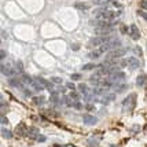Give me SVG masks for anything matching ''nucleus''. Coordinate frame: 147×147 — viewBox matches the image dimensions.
<instances>
[{"mask_svg": "<svg viewBox=\"0 0 147 147\" xmlns=\"http://www.w3.org/2000/svg\"><path fill=\"white\" fill-rule=\"evenodd\" d=\"M127 66H128L131 70H135V69H138L140 66V61L138 58H128L127 59Z\"/></svg>", "mask_w": 147, "mask_h": 147, "instance_id": "nucleus-7", "label": "nucleus"}, {"mask_svg": "<svg viewBox=\"0 0 147 147\" xmlns=\"http://www.w3.org/2000/svg\"><path fill=\"white\" fill-rule=\"evenodd\" d=\"M95 67H96L95 63H87V65H84L81 69H83V70H92V69H95Z\"/></svg>", "mask_w": 147, "mask_h": 147, "instance_id": "nucleus-19", "label": "nucleus"}, {"mask_svg": "<svg viewBox=\"0 0 147 147\" xmlns=\"http://www.w3.org/2000/svg\"><path fill=\"white\" fill-rule=\"evenodd\" d=\"M8 84H10V85H13V87H21V84H18V81H17V80H14V78H11V80L8 81Z\"/></svg>", "mask_w": 147, "mask_h": 147, "instance_id": "nucleus-24", "label": "nucleus"}, {"mask_svg": "<svg viewBox=\"0 0 147 147\" xmlns=\"http://www.w3.org/2000/svg\"><path fill=\"white\" fill-rule=\"evenodd\" d=\"M0 58H1V61L6 58V51H4V50H1V52H0Z\"/></svg>", "mask_w": 147, "mask_h": 147, "instance_id": "nucleus-30", "label": "nucleus"}, {"mask_svg": "<svg viewBox=\"0 0 147 147\" xmlns=\"http://www.w3.org/2000/svg\"><path fill=\"white\" fill-rule=\"evenodd\" d=\"M67 87H69L70 90H74V84H73V83H69V84H67Z\"/></svg>", "mask_w": 147, "mask_h": 147, "instance_id": "nucleus-32", "label": "nucleus"}, {"mask_svg": "<svg viewBox=\"0 0 147 147\" xmlns=\"http://www.w3.org/2000/svg\"><path fill=\"white\" fill-rule=\"evenodd\" d=\"M135 106H136V95L135 94L128 95L122 100V111H125V113H131L135 109Z\"/></svg>", "mask_w": 147, "mask_h": 147, "instance_id": "nucleus-2", "label": "nucleus"}, {"mask_svg": "<svg viewBox=\"0 0 147 147\" xmlns=\"http://www.w3.org/2000/svg\"><path fill=\"white\" fill-rule=\"evenodd\" d=\"M135 52H136V54H139V55L142 54V51H140V48H139V47H136V48H135Z\"/></svg>", "mask_w": 147, "mask_h": 147, "instance_id": "nucleus-31", "label": "nucleus"}, {"mask_svg": "<svg viewBox=\"0 0 147 147\" xmlns=\"http://www.w3.org/2000/svg\"><path fill=\"white\" fill-rule=\"evenodd\" d=\"M115 92H122V91L127 90V84H121V85H115L114 87Z\"/></svg>", "mask_w": 147, "mask_h": 147, "instance_id": "nucleus-18", "label": "nucleus"}, {"mask_svg": "<svg viewBox=\"0 0 147 147\" xmlns=\"http://www.w3.org/2000/svg\"><path fill=\"white\" fill-rule=\"evenodd\" d=\"M78 90L81 91V94H84V96H85V99H91V92H90V88L85 85V84H80L78 85Z\"/></svg>", "mask_w": 147, "mask_h": 147, "instance_id": "nucleus-10", "label": "nucleus"}, {"mask_svg": "<svg viewBox=\"0 0 147 147\" xmlns=\"http://www.w3.org/2000/svg\"><path fill=\"white\" fill-rule=\"evenodd\" d=\"M110 0H94V3L98 4V6H105V4H107Z\"/></svg>", "mask_w": 147, "mask_h": 147, "instance_id": "nucleus-22", "label": "nucleus"}, {"mask_svg": "<svg viewBox=\"0 0 147 147\" xmlns=\"http://www.w3.org/2000/svg\"><path fill=\"white\" fill-rule=\"evenodd\" d=\"M36 140H37V142H45V136H43V135H38Z\"/></svg>", "mask_w": 147, "mask_h": 147, "instance_id": "nucleus-27", "label": "nucleus"}, {"mask_svg": "<svg viewBox=\"0 0 147 147\" xmlns=\"http://www.w3.org/2000/svg\"><path fill=\"white\" fill-rule=\"evenodd\" d=\"M129 36H131V38H134V40H139L140 38V32H139V29H138L136 25L129 26Z\"/></svg>", "mask_w": 147, "mask_h": 147, "instance_id": "nucleus-8", "label": "nucleus"}, {"mask_svg": "<svg viewBox=\"0 0 147 147\" xmlns=\"http://www.w3.org/2000/svg\"><path fill=\"white\" fill-rule=\"evenodd\" d=\"M51 83H54V84H62V78H61V77H52Z\"/></svg>", "mask_w": 147, "mask_h": 147, "instance_id": "nucleus-23", "label": "nucleus"}, {"mask_svg": "<svg viewBox=\"0 0 147 147\" xmlns=\"http://www.w3.org/2000/svg\"><path fill=\"white\" fill-rule=\"evenodd\" d=\"M114 32V28L113 25H105V26H100V28H95V33L99 34V36H109L111 33Z\"/></svg>", "mask_w": 147, "mask_h": 147, "instance_id": "nucleus-5", "label": "nucleus"}, {"mask_svg": "<svg viewBox=\"0 0 147 147\" xmlns=\"http://www.w3.org/2000/svg\"><path fill=\"white\" fill-rule=\"evenodd\" d=\"M25 95H26V96H30V91L26 90V91H25Z\"/></svg>", "mask_w": 147, "mask_h": 147, "instance_id": "nucleus-34", "label": "nucleus"}, {"mask_svg": "<svg viewBox=\"0 0 147 147\" xmlns=\"http://www.w3.org/2000/svg\"><path fill=\"white\" fill-rule=\"evenodd\" d=\"M147 84V76L146 74H140V76L136 78V85L138 87H144Z\"/></svg>", "mask_w": 147, "mask_h": 147, "instance_id": "nucleus-12", "label": "nucleus"}, {"mask_svg": "<svg viewBox=\"0 0 147 147\" xmlns=\"http://www.w3.org/2000/svg\"><path fill=\"white\" fill-rule=\"evenodd\" d=\"M111 147H115V146H111Z\"/></svg>", "mask_w": 147, "mask_h": 147, "instance_id": "nucleus-35", "label": "nucleus"}, {"mask_svg": "<svg viewBox=\"0 0 147 147\" xmlns=\"http://www.w3.org/2000/svg\"><path fill=\"white\" fill-rule=\"evenodd\" d=\"M85 107H87L88 110H94V106H92V105H87Z\"/></svg>", "mask_w": 147, "mask_h": 147, "instance_id": "nucleus-33", "label": "nucleus"}, {"mask_svg": "<svg viewBox=\"0 0 147 147\" xmlns=\"http://www.w3.org/2000/svg\"><path fill=\"white\" fill-rule=\"evenodd\" d=\"M44 96H33L32 98V103L33 105H36V106H41L43 103H44Z\"/></svg>", "mask_w": 147, "mask_h": 147, "instance_id": "nucleus-13", "label": "nucleus"}, {"mask_svg": "<svg viewBox=\"0 0 147 147\" xmlns=\"http://www.w3.org/2000/svg\"><path fill=\"white\" fill-rule=\"evenodd\" d=\"M94 17H95V19L98 22H102V24H111V22L118 17V13H114V11H111L109 8H105V7H103V8L95 10Z\"/></svg>", "mask_w": 147, "mask_h": 147, "instance_id": "nucleus-1", "label": "nucleus"}, {"mask_svg": "<svg viewBox=\"0 0 147 147\" xmlns=\"http://www.w3.org/2000/svg\"><path fill=\"white\" fill-rule=\"evenodd\" d=\"M48 85H50V83L45 81L44 78H41V77H36L32 84V87L36 91H41V90H44V88H48Z\"/></svg>", "mask_w": 147, "mask_h": 147, "instance_id": "nucleus-4", "label": "nucleus"}, {"mask_svg": "<svg viewBox=\"0 0 147 147\" xmlns=\"http://www.w3.org/2000/svg\"><path fill=\"white\" fill-rule=\"evenodd\" d=\"M8 122V120H7L6 115H1V124H7Z\"/></svg>", "mask_w": 147, "mask_h": 147, "instance_id": "nucleus-29", "label": "nucleus"}, {"mask_svg": "<svg viewBox=\"0 0 147 147\" xmlns=\"http://www.w3.org/2000/svg\"><path fill=\"white\" fill-rule=\"evenodd\" d=\"M81 74H71V80H80Z\"/></svg>", "mask_w": 147, "mask_h": 147, "instance_id": "nucleus-28", "label": "nucleus"}, {"mask_svg": "<svg viewBox=\"0 0 147 147\" xmlns=\"http://www.w3.org/2000/svg\"><path fill=\"white\" fill-rule=\"evenodd\" d=\"M15 132H17L19 136H26L28 132H29V129H26L25 124H19L18 127H17V129H15Z\"/></svg>", "mask_w": 147, "mask_h": 147, "instance_id": "nucleus-11", "label": "nucleus"}, {"mask_svg": "<svg viewBox=\"0 0 147 147\" xmlns=\"http://www.w3.org/2000/svg\"><path fill=\"white\" fill-rule=\"evenodd\" d=\"M73 107H74V109H77V110H81V109H83V105H81L80 102H77L76 105L73 106Z\"/></svg>", "mask_w": 147, "mask_h": 147, "instance_id": "nucleus-26", "label": "nucleus"}, {"mask_svg": "<svg viewBox=\"0 0 147 147\" xmlns=\"http://www.w3.org/2000/svg\"><path fill=\"white\" fill-rule=\"evenodd\" d=\"M1 136H3L4 139H11V138H13V132L7 128H1Z\"/></svg>", "mask_w": 147, "mask_h": 147, "instance_id": "nucleus-14", "label": "nucleus"}, {"mask_svg": "<svg viewBox=\"0 0 147 147\" xmlns=\"http://www.w3.org/2000/svg\"><path fill=\"white\" fill-rule=\"evenodd\" d=\"M22 81H24L25 84H29V85H32L34 80H32V78L28 76V74H22Z\"/></svg>", "mask_w": 147, "mask_h": 147, "instance_id": "nucleus-16", "label": "nucleus"}, {"mask_svg": "<svg viewBox=\"0 0 147 147\" xmlns=\"http://www.w3.org/2000/svg\"><path fill=\"white\" fill-rule=\"evenodd\" d=\"M102 54H103V51H102V50H100V48H98L96 51L91 52V54H90V57H91V58H98V57H100Z\"/></svg>", "mask_w": 147, "mask_h": 147, "instance_id": "nucleus-17", "label": "nucleus"}, {"mask_svg": "<svg viewBox=\"0 0 147 147\" xmlns=\"http://www.w3.org/2000/svg\"><path fill=\"white\" fill-rule=\"evenodd\" d=\"M107 77H109V80L111 83H120V81H122L125 78V73L121 70H115V71H111Z\"/></svg>", "mask_w": 147, "mask_h": 147, "instance_id": "nucleus-6", "label": "nucleus"}, {"mask_svg": "<svg viewBox=\"0 0 147 147\" xmlns=\"http://www.w3.org/2000/svg\"><path fill=\"white\" fill-rule=\"evenodd\" d=\"M125 52H127V50L125 48H115V50H113V51L107 52V57H106V61H113V59H115V58H121L125 55Z\"/></svg>", "mask_w": 147, "mask_h": 147, "instance_id": "nucleus-3", "label": "nucleus"}, {"mask_svg": "<svg viewBox=\"0 0 147 147\" xmlns=\"http://www.w3.org/2000/svg\"><path fill=\"white\" fill-rule=\"evenodd\" d=\"M28 134H29V136L33 138V139H37V136L40 135L37 128H29V132H28Z\"/></svg>", "mask_w": 147, "mask_h": 147, "instance_id": "nucleus-15", "label": "nucleus"}, {"mask_svg": "<svg viewBox=\"0 0 147 147\" xmlns=\"http://www.w3.org/2000/svg\"><path fill=\"white\" fill-rule=\"evenodd\" d=\"M83 121H84V124H87V125H95L96 121H98V118H96L95 115L85 114L83 117Z\"/></svg>", "mask_w": 147, "mask_h": 147, "instance_id": "nucleus-9", "label": "nucleus"}, {"mask_svg": "<svg viewBox=\"0 0 147 147\" xmlns=\"http://www.w3.org/2000/svg\"><path fill=\"white\" fill-rule=\"evenodd\" d=\"M74 6H76V8H80V10H88V6L85 3H76Z\"/></svg>", "mask_w": 147, "mask_h": 147, "instance_id": "nucleus-20", "label": "nucleus"}, {"mask_svg": "<svg viewBox=\"0 0 147 147\" xmlns=\"http://www.w3.org/2000/svg\"><path fill=\"white\" fill-rule=\"evenodd\" d=\"M140 7L143 10H147V0H140Z\"/></svg>", "mask_w": 147, "mask_h": 147, "instance_id": "nucleus-25", "label": "nucleus"}, {"mask_svg": "<svg viewBox=\"0 0 147 147\" xmlns=\"http://www.w3.org/2000/svg\"><path fill=\"white\" fill-rule=\"evenodd\" d=\"M50 100H51L52 103H55V105H57V103H58V94H57V92H52Z\"/></svg>", "mask_w": 147, "mask_h": 147, "instance_id": "nucleus-21", "label": "nucleus"}]
</instances>
